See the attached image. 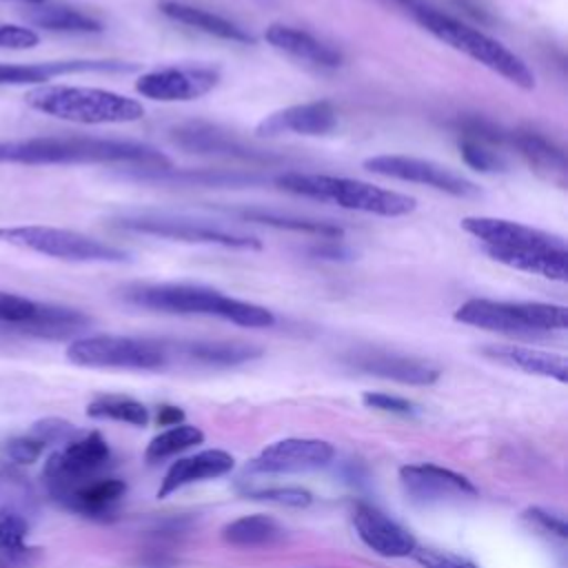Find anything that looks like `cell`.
Returning a JSON list of instances; mask_svg holds the SVG:
<instances>
[{
	"mask_svg": "<svg viewBox=\"0 0 568 568\" xmlns=\"http://www.w3.org/2000/svg\"><path fill=\"white\" fill-rule=\"evenodd\" d=\"M462 229L473 235L490 260L552 282L568 277V246L561 235L488 215H468Z\"/></svg>",
	"mask_w": 568,
	"mask_h": 568,
	"instance_id": "1",
	"label": "cell"
},
{
	"mask_svg": "<svg viewBox=\"0 0 568 568\" xmlns=\"http://www.w3.org/2000/svg\"><path fill=\"white\" fill-rule=\"evenodd\" d=\"M0 164H129L133 169H166L171 160L144 142L67 135L0 140Z\"/></svg>",
	"mask_w": 568,
	"mask_h": 568,
	"instance_id": "2",
	"label": "cell"
},
{
	"mask_svg": "<svg viewBox=\"0 0 568 568\" xmlns=\"http://www.w3.org/2000/svg\"><path fill=\"white\" fill-rule=\"evenodd\" d=\"M124 300L133 306L160 313L209 315L246 328H268L275 324V315L268 308L224 295L202 284H135L124 291Z\"/></svg>",
	"mask_w": 568,
	"mask_h": 568,
	"instance_id": "3",
	"label": "cell"
},
{
	"mask_svg": "<svg viewBox=\"0 0 568 568\" xmlns=\"http://www.w3.org/2000/svg\"><path fill=\"white\" fill-rule=\"evenodd\" d=\"M406 9L428 33H433L444 44L468 55L470 60L479 62L481 67L490 69L493 73L501 75L504 80H508L510 84H515L524 91L535 89L532 69L517 53H513L508 47H504L499 40L490 38L488 33H484V31H479V29H475V27H470L430 4H424L422 0H413Z\"/></svg>",
	"mask_w": 568,
	"mask_h": 568,
	"instance_id": "4",
	"label": "cell"
},
{
	"mask_svg": "<svg viewBox=\"0 0 568 568\" xmlns=\"http://www.w3.org/2000/svg\"><path fill=\"white\" fill-rule=\"evenodd\" d=\"M275 184L282 191L331 202L348 211H362L382 217H402L417 209V200L413 195L375 186L371 182L353 180V178H337L324 173H300L288 171L275 178Z\"/></svg>",
	"mask_w": 568,
	"mask_h": 568,
	"instance_id": "5",
	"label": "cell"
},
{
	"mask_svg": "<svg viewBox=\"0 0 568 568\" xmlns=\"http://www.w3.org/2000/svg\"><path fill=\"white\" fill-rule=\"evenodd\" d=\"M27 104L44 115L78 124H124L144 115V106L129 95L67 84H40L24 95Z\"/></svg>",
	"mask_w": 568,
	"mask_h": 568,
	"instance_id": "6",
	"label": "cell"
},
{
	"mask_svg": "<svg viewBox=\"0 0 568 568\" xmlns=\"http://www.w3.org/2000/svg\"><path fill=\"white\" fill-rule=\"evenodd\" d=\"M455 320L475 328L508 333V335H537L568 328V308L552 302H506L473 297L457 311Z\"/></svg>",
	"mask_w": 568,
	"mask_h": 568,
	"instance_id": "7",
	"label": "cell"
},
{
	"mask_svg": "<svg viewBox=\"0 0 568 568\" xmlns=\"http://www.w3.org/2000/svg\"><path fill=\"white\" fill-rule=\"evenodd\" d=\"M0 240L33 251L40 255L69 260V262H100V264H124L129 262L131 253L124 248H118L113 244H106L102 240H95L91 235L69 231V229H53V226H40V224H27V226H2Z\"/></svg>",
	"mask_w": 568,
	"mask_h": 568,
	"instance_id": "8",
	"label": "cell"
},
{
	"mask_svg": "<svg viewBox=\"0 0 568 568\" xmlns=\"http://www.w3.org/2000/svg\"><path fill=\"white\" fill-rule=\"evenodd\" d=\"M118 229L153 235V237H166L189 244H215L224 248H242V251H257L262 248V242L255 235L231 231L224 226H217L209 220H193L186 215H173V213H158V211H133L122 213L113 220Z\"/></svg>",
	"mask_w": 568,
	"mask_h": 568,
	"instance_id": "9",
	"label": "cell"
},
{
	"mask_svg": "<svg viewBox=\"0 0 568 568\" xmlns=\"http://www.w3.org/2000/svg\"><path fill=\"white\" fill-rule=\"evenodd\" d=\"M69 362L89 368H129L158 371L171 359V348L164 342L124 337V335H89L78 337L67 346Z\"/></svg>",
	"mask_w": 568,
	"mask_h": 568,
	"instance_id": "10",
	"label": "cell"
},
{
	"mask_svg": "<svg viewBox=\"0 0 568 568\" xmlns=\"http://www.w3.org/2000/svg\"><path fill=\"white\" fill-rule=\"evenodd\" d=\"M111 459L106 439L98 433H80L69 444L53 450L42 468V484L51 499L64 497L69 490L100 477Z\"/></svg>",
	"mask_w": 568,
	"mask_h": 568,
	"instance_id": "11",
	"label": "cell"
},
{
	"mask_svg": "<svg viewBox=\"0 0 568 568\" xmlns=\"http://www.w3.org/2000/svg\"><path fill=\"white\" fill-rule=\"evenodd\" d=\"M364 169L384 178L402 180V182H415L430 186L435 191L448 193L453 197H479L481 189L464 178L462 173L453 171L450 166H444L433 160L424 158H410V155H373L364 160Z\"/></svg>",
	"mask_w": 568,
	"mask_h": 568,
	"instance_id": "12",
	"label": "cell"
},
{
	"mask_svg": "<svg viewBox=\"0 0 568 568\" xmlns=\"http://www.w3.org/2000/svg\"><path fill=\"white\" fill-rule=\"evenodd\" d=\"M220 82V71L213 67H164L142 73L135 91L155 102H189L206 95Z\"/></svg>",
	"mask_w": 568,
	"mask_h": 568,
	"instance_id": "13",
	"label": "cell"
},
{
	"mask_svg": "<svg viewBox=\"0 0 568 568\" xmlns=\"http://www.w3.org/2000/svg\"><path fill=\"white\" fill-rule=\"evenodd\" d=\"M399 481L404 493L417 504L457 501L477 495V488L473 486L470 479L435 464L402 466Z\"/></svg>",
	"mask_w": 568,
	"mask_h": 568,
	"instance_id": "14",
	"label": "cell"
},
{
	"mask_svg": "<svg viewBox=\"0 0 568 568\" xmlns=\"http://www.w3.org/2000/svg\"><path fill=\"white\" fill-rule=\"evenodd\" d=\"M335 450L324 439L288 437L266 446L253 462L251 470L257 473H304L326 466Z\"/></svg>",
	"mask_w": 568,
	"mask_h": 568,
	"instance_id": "15",
	"label": "cell"
},
{
	"mask_svg": "<svg viewBox=\"0 0 568 568\" xmlns=\"http://www.w3.org/2000/svg\"><path fill=\"white\" fill-rule=\"evenodd\" d=\"M346 362L368 375L393 379L399 384H413V386H428L439 379V368L433 366L430 362L399 355V353H388V351H377V348H362L351 355H346Z\"/></svg>",
	"mask_w": 568,
	"mask_h": 568,
	"instance_id": "16",
	"label": "cell"
},
{
	"mask_svg": "<svg viewBox=\"0 0 568 568\" xmlns=\"http://www.w3.org/2000/svg\"><path fill=\"white\" fill-rule=\"evenodd\" d=\"M135 62L122 60H51L33 64L0 62V87L7 84H44L51 78L67 73H133Z\"/></svg>",
	"mask_w": 568,
	"mask_h": 568,
	"instance_id": "17",
	"label": "cell"
},
{
	"mask_svg": "<svg viewBox=\"0 0 568 568\" xmlns=\"http://www.w3.org/2000/svg\"><path fill=\"white\" fill-rule=\"evenodd\" d=\"M353 526L357 537L382 557H408L417 548L415 537L375 506L357 504L353 508Z\"/></svg>",
	"mask_w": 568,
	"mask_h": 568,
	"instance_id": "18",
	"label": "cell"
},
{
	"mask_svg": "<svg viewBox=\"0 0 568 568\" xmlns=\"http://www.w3.org/2000/svg\"><path fill=\"white\" fill-rule=\"evenodd\" d=\"M337 124V109L326 100L293 104L280 111L268 113L255 126L257 135H282V133H297V135H324L333 131Z\"/></svg>",
	"mask_w": 568,
	"mask_h": 568,
	"instance_id": "19",
	"label": "cell"
},
{
	"mask_svg": "<svg viewBox=\"0 0 568 568\" xmlns=\"http://www.w3.org/2000/svg\"><path fill=\"white\" fill-rule=\"evenodd\" d=\"M171 140L193 153H213V155H226V158H240L248 162H271L273 158L268 153L255 151L246 146L242 140H237L233 133L222 131L220 126L206 124V122H189L171 131Z\"/></svg>",
	"mask_w": 568,
	"mask_h": 568,
	"instance_id": "20",
	"label": "cell"
},
{
	"mask_svg": "<svg viewBox=\"0 0 568 568\" xmlns=\"http://www.w3.org/2000/svg\"><path fill=\"white\" fill-rule=\"evenodd\" d=\"M235 466V459L231 453L220 450V448H209L202 453H195L191 457H182L178 462L171 464V468L166 470V475L160 481L158 488V497H169L171 493H175L182 486H189L193 481H202V479H213V477H222L226 475L231 468Z\"/></svg>",
	"mask_w": 568,
	"mask_h": 568,
	"instance_id": "21",
	"label": "cell"
},
{
	"mask_svg": "<svg viewBox=\"0 0 568 568\" xmlns=\"http://www.w3.org/2000/svg\"><path fill=\"white\" fill-rule=\"evenodd\" d=\"M264 38L273 49L284 51V53H288L297 60H304L308 64H315L322 69H335L342 64V53L337 49H333L331 44L317 40L308 31L275 22V24L266 27Z\"/></svg>",
	"mask_w": 568,
	"mask_h": 568,
	"instance_id": "22",
	"label": "cell"
},
{
	"mask_svg": "<svg viewBox=\"0 0 568 568\" xmlns=\"http://www.w3.org/2000/svg\"><path fill=\"white\" fill-rule=\"evenodd\" d=\"M126 484L118 477H95L58 499L60 506L91 517V519H109L115 513L118 501L124 497Z\"/></svg>",
	"mask_w": 568,
	"mask_h": 568,
	"instance_id": "23",
	"label": "cell"
},
{
	"mask_svg": "<svg viewBox=\"0 0 568 568\" xmlns=\"http://www.w3.org/2000/svg\"><path fill=\"white\" fill-rule=\"evenodd\" d=\"M510 142L517 146L521 158L532 166L535 173H539L544 180L557 184L559 189L566 186L568 178V164L566 153L561 146H557L552 140L537 131H515L508 135Z\"/></svg>",
	"mask_w": 568,
	"mask_h": 568,
	"instance_id": "24",
	"label": "cell"
},
{
	"mask_svg": "<svg viewBox=\"0 0 568 568\" xmlns=\"http://www.w3.org/2000/svg\"><path fill=\"white\" fill-rule=\"evenodd\" d=\"M158 7L166 18H171L175 22H182L186 27H193L202 33L215 36L220 40L242 42V44H253L255 42V38L244 27H240L237 22H233L224 16L206 11L202 7H195V4H189V2H182V0H162Z\"/></svg>",
	"mask_w": 568,
	"mask_h": 568,
	"instance_id": "25",
	"label": "cell"
},
{
	"mask_svg": "<svg viewBox=\"0 0 568 568\" xmlns=\"http://www.w3.org/2000/svg\"><path fill=\"white\" fill-rule=\"evenodd\" d=\"M91 324V317L78 308L36 302L31 317L16 331L42 339H67L82 333Z\"/></svg>",
	"mask_w": 568,
	"mask_h": 568,
	"instance_id": "26",
	"label": "cell"
},
{
	"mask_svg": "<svg viewBox=\"0 0 568 568\" xmlns=\"http://www.w3.org/2000/svg\"><path fill=\"white\" fill-rule=\"evenodd\" d=\"M484 355L501 364L515 366L519 371H526L530 375L552 377L561 384L568 379V359L559 353L539 351L530 346H515V344H490L484 348Z\"/></svg>",
	"mask_w": 568,
	"mask_h": 568,
	"instance_id": "27",
	"label": "cell"
},
{
	"mask_svg": "<svg viewBox=\"0 0 568 568\" xmlns=\"http://www.w3.org/2000/svg\"><path fill=\"white\" fill-rule=\"evenodd\" d=\"M24 18L36 27L62 33H100L104 29L98 18L67 4H29Z\"/></svg>",
	"mask_w": 568,
	"mask_h": 568,
	"instance_id": "28",
	"label": "cell"
},
{
	"mask_svg": "<svg viewBox=\"0 0 568 568\" xmlns=\"http://www.w3.org/2000/svg\"><path fill=\"white\" fill-rule=\"evenodd\" d=\"M0 513H16L29 521L38 513V495L18 464L0 459Z\"/></svg>",
	"mask_w": 568,
	"mask_h": 568,
	"instance_id": "29",
	"label": "cell"
},
{
	"mask_svg": "<svg viewBox=\"0 0 568 568\" xmlns=\"http://www.w3.org/2000/svg\"><path fill=\"white\" fill-rule=\"evenodd\" d=\"M284 537V528L266 515H244L222 528V539L235 548L271 546Z\"/></svg>",
	"mask_w": 568,
	"mask_h": 568,
	"instance_id": "30",
	"label": "cell"
},
{
	"mask_svg": "<svg viewBox=\"0 0 568 568\" xmlns=\"http://www.w3.org/2000/svg\"><path fill=\"white\" fill-rule=\"evenodd\" d=\"M189 359L202 362V364H213V366H235L251 362L262 355V351L253 344H242V342H184L173 346Z\"/></svg>",
	"mask_w": 568,
	"mask_h": 568,
	"instance_id": "31",
	"label": "cell"
},
{
	"mask_svg": "<svg viewBox=\"0 0 568 568\" xmlns=\"http://www.w3.org/2000/svg\"><path fill=\"white\" fill-rule=\"evenodd\" d=\"M240 215L248 222H260L273 229H286L295 233H308L317 235L322 240H342L344 229L339 224L326 222V220H313V217H300V215H286V213H275L266 209H244Z\"/></svg>",
	"mask_w": 568,
	"mask_h": 568,
	"instance_id": "32",
	"label": "cell"
},
{
	"mask_svg": "<svg viewBox=\"0 0 568 568\" xmlns=\"http://www.w3.org/2000/svg\"><path fill=\"white\" fill-rule=\"evenodd\" d=\"M135 180H153V182H178V184H195V186H240L255 182L253 175L242 173H224V171H173L166 169H135Z\"/></svg>",
	"mask_w": 568,
	"mask_h": 568,
	"instance_id": "33",
	"label": "cell"
},
{
	"mask_svg": "<svg viewBox=\"0 0 568 568\" xmlns=\"http://www.w3.org/2000/svg\"><path fill=\"white\" fill-rule=\"evenodd\" d=\"M87 415L93 419H113L131 426H144L149 410L142 402L124 395H100L87 406Z\"/></svg>",
	"mask_w": 568,
	"mask_h": 568,
	"instance_id": "34",
	"label": "cell"
},
{
	"mask_svg": "<svg viewBox=\"0 0 568 568\" xmlns=\"http://www.w3.org/2000/svg\"><path fill=\"white\" fill-rule=\"evenodd\" d=\"M204 442V433L197 428V426H189V424H178V426H171L169 430L155 435L146 450H144V457L149 462H160L164 457H171L180 450H186L195 444H202Z\"/></svg>",
	"mask_w": 568,
	"mask_h": 568,
	"instance_id": "35",
	"label": "cell"
},
{
	"mask_svg": "<svg viewBox=\"0 0 568 568\" xmlns=\"http://www.w3.org/2000/svg\"><path fill=\"white\" fill-rule=\"evenodd\" d=\"M459 155L470 169L481 171V173H497V171H504V166H506L499 151H495L490 144L473 140V138L459 140Z\"/></svg>",
	"mask_w": 568,
	"mask_h": 568,
	"instance_id": "36",
	"label": "cell"
},
{
	"mask_svg": "<svg viewBox=\"0 0 568 568\" xmlns=\"http://www.w3.org/2000/svg\"><path fill=\"white\" fill-rule=\"evenodd\" d=\"M33 439H38L42 446H51V444H69L71 439H75L80 435V430L67 422V419H60V417H47V419H40L31 426V433H29Z\"/></svg>",
	"mask_w": 568,
	"mask_h": 568,
	"instance_id": "37",
	"label": "cell"
},
{
	"mask_svg": "<svg viewBox=\"0 0 568 568\" xmlns=\"http://www.w3.org/2000/svg\"><path fill=\"white\" fill-rule=\"evenodd\" d=\"M33 308H36L33 300H29L24 295L0 291V322L2 324L18 328L20 324H24L31 317Z\"/></svg>",
	"mask_w": 568,
	"mask_h": 568,
	"instance_id": "38",
	"label": "cell"
},
{
	"mask_svg": "<svg viewBox=\"0 0 568 568\" xmlns=\"http://www.w3.org/2000/svg\"><path fill=\"white\" fill-rule=\"evenodd\" d=\"M413 557L422 568H475V564L462 555L435 548H415Z\"/></svg>",
	"mask_w": 568,
	"mask_h": 568,
	"instance_id": "39",
	"label": "cell"
},
{
	"mask_svg": "<svg viewBox=\"0 0 568 568\" xmlns=\"http://www.w3.org/2000/svg\"><path fill=\"white\" fill-rule=\"evenodd\" d=\"M31 521L16 513H0V544L24 546Z\"/></svg>",
	"mask_w": 568,
	"mask_h": 568,
	"instance_id": "40",
	"label": "cell"
},
{
	"mask_svg": "<svg viewBox=\"0 0 568 568\" xmlns=\"http://www.w3.org/2000/svg\"><path fill=\"white\" fill-rule=\"evenodd\" d=\"M253 499H264V501H273V504H282V506H293V508H304L311 504V493L304 488H295V486H286V488H264L251 495Z\"/></svg>",
	"mask_w": 568,
	"mask_h": 568,
	"instance_id": "41",
	"label": "cell"
},
{
	"mask_svg": "<svg viewBox=\"0 0 568 568\" xmlns=\"http://www.w3.org/2000/svg\"><path fill=\"white\" fill-rule=\"evenodd\" d=\"M362 402L368 408L393 413V415H415L417 413V406L413 402L397 397V395H388V393H364Z\"/></svg>",
	"mask_w": 568,
	"mask_h": 568,
	"instance_id": "42",
	"label": "cell"
},
{
	"mask_svg": "<svg viewBox=\"0 0 568 568\" xmlns=\"http://www.w3.org/2000/svg\"><path fill=\"white\" fill-rule=\"evenodd\" d=\"M42 557L38 546H4L0 544V568H31Z\"/></svg>",
	"mask_w": 568,
	"mask_h": 568,
	"instance_id": "43",
	"label": "cell"
},
{
	"mask_svg": "<svg viewBox=\"0 0 568 568\" xmlns=\"http://www.w3.org/2000/svg\"><path fill=\"white\" fill-rule=\"evenodd\" d=\"M40 42V36L29 27L0 24V49H31Z\"/></svg>",
	"mask_w": 568,
	"mask_h": 568,
	"instance_id": "44",
	"label": "cell"
},
{
	"mask_svg": "<svg viewBox=\"0 0 568 568\" xmlns=\"http://www.w3.org/2000/svg\"><path fill=\"white\" fill-rule=\"evenodd\" d=\"M44 446L33 439L31 435H24V437H16L7 444V455H9V462L22 466V464H33L40 455H42Z\"/></svg>",
	"mask_w": 568,
	"mask_h": 568,
	"instance_id": "45",
	"label": "cell"
},
{
	"mask_svg": "<svg viewBox=\"0 0 568 568\" xmlns=\"http://www.w3.org/2000/svg\"><path fill=\"white\" fill-rule=\"evenodd\" d=\"M524 517L530 519L532 524L541 526L546 532H555V535L561 537V539L568 535V526H566V521H564L559 515L546 513V510H541V508H528V510L524 513Z\"/></svg>",
	"mask_w": 568,
	"mask_h": 568,
	"instance_id": "46",
	"label": "cell"
},
{
	"mask_svg": "<svg viewBox=\"0 0 568 568\" xmlns=\"http://www.w3.org/2000/svg\"><path fill=\"white\" fill-rule=\"evenodd\" d=\"M311 255L322 260H348L353 253L339 240H322L320 244L311 246Z\"/></svg>",
	"mask_w": 568,
	"mask_h": 568,
	"instance_id": "47",
	"label": "cell"
},
{
	"mask_svg": "<svg viewBox=\"0 0 568 568\" xmlns=\"http://www.w3.org/2000/svg\"><path fill=\"white\" fill-rule=\"evenodd\" d=\"M182 419H184V413L178 406L164 404L158 410V424L160 426H178V424H182Z\"/></svg>",
	"mask_w": 568,
	"mask_h": 568,
	"instance_id": "48",
	"label": "cell"
},
{
	"mask_svg": "<svg viewBox=\"0 0 568 568\" xmlns=\"http://www.w3.org/2000/svg\"><path fill=\"white\" fill-rule=\"evenodd\" d=\"M18 2H24V4H44L47 0H18Z\"/></svg>",
	"mask_w": 568,
	"mask_h": 568,
	"instance_id": "49",
	"label": "cell"
}]
</instances>
